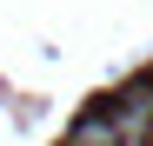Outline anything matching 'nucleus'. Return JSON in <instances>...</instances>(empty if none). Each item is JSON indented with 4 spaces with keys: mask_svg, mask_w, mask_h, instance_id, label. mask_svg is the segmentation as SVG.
Here are the masks:
<instances>
[{
    "mask_svg": "<svg viewBox=\"0 0 153 146\" xmlns=\"http://www.w3.org/2000/svg\"><path fill=\"white\" fill-rule=\"evenodd\" d=\"M107 119H113L120 146H146V139H153V86H126V100H120Z\"/></svg>",
    "mask_w": 153,
    "mask_h": 146,
    "instance_id": "1",
    "label": "nucleus"
},
{
    "mask_svg": "<svg viewBox=\"0 0 153 146\" xmlns=\"http://www.w3.org/2000/svg\"><path fill=\"white\" fill-rule=\"evenodd\" d=\"M67 146H120V133H113V119H107V113H93V119H80V126H73Z\"/></svg>",
    "mask_w": 153,
    "mask_h": 146,
    "instance_id": "2",
    "label": "nucleus"
}]
</instances>
